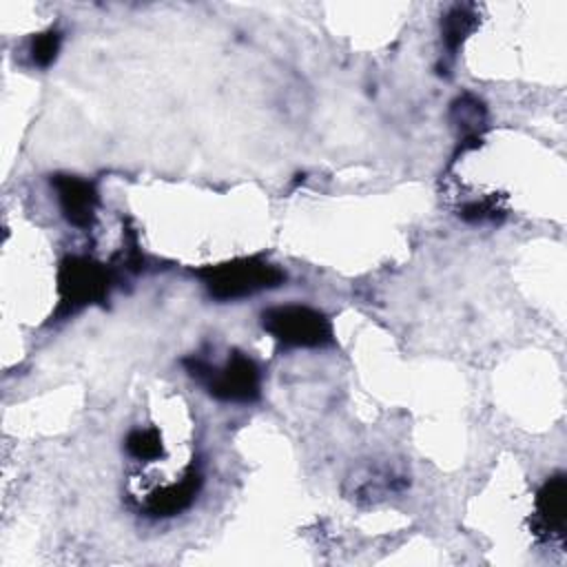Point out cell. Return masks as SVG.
Returning <instances> with one entry per match:
<instances>
[{
  "label": "cell",
  "instance_id": "obj_4",
  "mask_svg": "<svg viewBox=\"0 0 567 567\" xmlns=\"http://www.w3.org/2000/svg\"><path fill=\"white\" fill-rule=\"evenodd\" d=\"M264 330L288 348H323L332 343L330 319L317 308L288 303L264 310Z\"/></svg>",
  "mask_w": 567,
  "mask_h": 567
},
{
  "label": "cell",
  "instance_id": "obj_8",
  "mask_svg": "<svg viewBox=\"0 0 567 567\" xmlns=\"http://www.w3.org/2000/svg\"><path fill=\"white\" fill-rule=\"evenodd\" d=\"M476 24H478V16L472 4H454L447 11V16L441 22V29H443V42L450 55H454V51L476 29Z\"/></svg>",
  "mask_w": 567,
  "mask_h": 567
},
{
  "label": "cell",
  "instance_id": "obj_10",
  "mask_svg": "<svg viewBox=\"0 0 567 567\" xmlns=\"http://www.w3.org/2000/svg\"><path fill=\"white\" fill-rule=\"evenodd\" d=\"M126 452L135 458V461H155L164 454V445H162V436L159 430L155 427H137L126 436Z\"/></svg>",
  "mask_w": 567,
  "mask_h": 567
},
{
  "label": "cell",
  "instance_id": "obj_5",
  "mask_svg": "<svg viewBox=\"0 0 567 567\" xmlns=\"http://www.w3.org/2000/svg\"><path fill=\"white\" fill-rule=\"evenodd\" d=\"M51 186L55 188V197L64 219L82 230L93 228L100 206L95 184L75 175H53Z\"/></svg>",
  "mask_w": 567,
  "mask_h": 567
},
{
  "label": "cell",
  "instance_id": "obj_6",
  "mask_svg": "<svg viewBox=\"0 0 567 567\" xmlns=\"http://www.w3.org/2000/svg\"><path fill=\"white\" fill-rule=\"evenodd\" d=\"M565 505H567V478L565 474H554L543 483L536 494V509L532 516V532L545 540L554 543L565 538Z\"/></svg>",
  "mask_w": 567,
  "mask_h": 567
},
{
  "label": "cell",
  "instance_id": "obj_11",
  "mask_svg": "<svg viewBox=\"0 0 567 567\" xmlns=\"http://www.w3.org/2000/svg\"><path fill=\"white\" fill-rule=\"evenodd\" d=\"M60 44H62V33L58 29H49L44 33H38L33 40H31V47H29V55H31V62L35 66H49L55 58H58V51H60Z\"/></svg>",
  "mask_w": 567,
  "mask_h": 567
},
{
  "label": "cell",
  "instance_id": "obj_2",
  "mask_svg": "<svg viewBox=\"0 0 567 567\" xmlns=\"http://www.w3.org/2000/svg\"><path fill=\"white\" fill-rule=\"evenodd\" d=\"M190 377H195L210 396L228 403H252L261 392V374L257 363L241 354L233 352L221 365H210L199 357H188L184 361Z\"/></svg>",
  "mask_w": 567,
  "mask_h": 567
},
{
  "label": "cell",
  "instance_id": "obj_9",
  "mask_svg": "<svg viewBox=\"0 0 567 567\" xmlns=\"http://www.w3.org/2000/svg\"><path fill=\"white\" fill-rule=\"evenodd\" d=\"M485 117L487 113L483 102L470 93L456 97L452 104V122L463 131L465 140H478V133L485 126Z\"/></svg>",
  "mask_w": 567,
  "mask_h": 567
},
{
  "label": "cell",
  "instance_id": "obj_7",
  "mask_svg": "<svg viewBox=\"0 0 567 567\" xmlns=\"http://www.w3.org/2000/svg\"><path fill=\"white\" fill-rule=\"evenodd\" d=\"M199 487H202V474L195 467H190L186 476L179 478V483H171L151 492L142 503V512L155 518L175 516L193 505Z\"/></svg>",
  "mask_w": 567,
  "mask_h": 567
},
{
  "label": "cell",
  "instance_id": "obj_3",
  "mask_svg": "<svg viewBox=\"0 0 567 567\" xmlns=\"http://www.w3.org/2000/svg\"><path fill=\"white\" fill-rule=\"evenodd\" d=\"M111 284V272L100 261L82 255L64 257L58 270L60 306L55 317H71L91 303L106 301Z\"/></svg>",
  "mask_w": 567,
  "mask_h": 567
},
{
  "label": "cell",
  "instance_id": "obj_1",
  "mask_svg": "<svg viewBox=\"0 0 567 567\" xmlns=\"http://www.w3.org/2000/svg\"><path fill=\"white\" fill-rule=\"evenodd\" d=\"M199 279L204 281L208 295L217 301H237L261 290H270L284 284L286 275L259 259V257H241L217 266H206L197 270Z\"/></svg>",
  "mask_w": 567,
  "mask_h": 567
}]
</instances>
